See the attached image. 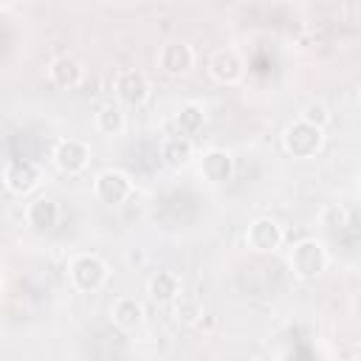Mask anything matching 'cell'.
<instances>
[{"label":"cell","instance_id":"7402d4cb","mask_svg":"<svg viewBox=\"0 0 361 361\" xmlns=\"http://www.w3.org/2000/svg\"><path fill=\"white\" fill-rule=\"evenodd\" d=\"M353 313H355V316H361V293H355V296H353Z\"/></svg>","mask_w":361,"mask_h":361},{"label":"cell","instance_id":"603a6c76","mask_svg":"<svg viewBox=\"0 0 361 361\" xmlns=\"http://www.w3.org/2000/svg\"><path fill=\"white\" fill-rule=\"evenodd\" d=\"M358 99H361V90H358Z\"/></svg>","mask_w":361,"mask_h":361},{"label":"cell","instance_id":"44dd1931","mask_svg":"<svg viewBox=\"0 0 361 361\" xmlns=\"http://www.w3.org/2000/svg\"><path fill=\"white\" fill-rule=\"evenodd\" d=\"M319 220H322L327 228H341V226H347V220H350V212H347L344 206L333 203V206H327V209L319 214Z\"/></svg>","mask_w":361,"mask_h":361},{"label":"cell","instance_id":"e0dca14e","mask_svg":"<svg viewBox=\"0 0 361 361\" xmlns=\"http://www.w3.org/2000/svg\"><path fill=\"white\" fill-rule=\"evenodd\" d=\"M93 124H96V130L104 133V135H121L124 127H127L124 104H118V102H104V104L96 110Z\"/></svg>","mask_w":361,"mask_h":361},{"label":"cell","instance_id":"ffe728a7","mask_svg":"<svg viewBox=\"0 0 361 361\" xmlns=\"http://www.w3.org/2000/svg\"><path fill=\"white\" fill-rule=\"evenodd\" d=\"M299 118L307 121V124H313V127H319V130H324V127L330 124V110H327V104H322V102H307V104L302 107Z\"/></svg>","mask_w":361,"mask_h":361},{"label":"cell","instance_id":"ac0fdd59","mask_svg":"<svg viewBox=\"0 0 361 361\" xmlns=\"http://www.w3.org/2000/svg\"><path fill=\"white\" fill-rule=\"evenodd\" d=\"M206 124V113L200 104L189 102L183 104L178 113H175V135H186V138H195Z\"/></svg>","mask_w":361,"mask_h":361},{"label":"cell","instance_id":"7c38bea8","mask_svg":"<svg viewBox=\"0 0 361 361\" xmlns=\"http://www.w3.org/2000/svg\"><path fill=\"white\" fill-rule=\"evenodd\" d=\"M82 79H85V68H82L79 59H73V56H56V59H51V65H48V82L56 90H73V87L82 85Z\"/></svg>","mask_w":361,"mask_h":361},{"label":"cell","instance_id":"5b68a950","mask_svg":"<svg viewBox=\"0 0 361 361\" xmlns=\"http://www.w3.org/2000/svg\"><path fill=\"white\" fill-rule=\"evenodd\" d=\"M42 180V172H39V164L31 161V158H11L6 161L3 166V186L11 192V195H31Z\"/></svg>","mask_w":361,"mask_h":361},{"label":"cell","instance_id":"9c48e42d","mask_svg":"<svg viewBox=\"0 0 361 361\" xmlns=\"http://www.w3.org/2000/svg\"><path fill=\"white\" fill-rule=\"evenodd\" d=\"M206 68H209V76L214 82H220V85H237L245 76V62L240 59V54L234 48H217V51H212Z\"/></svg>","mask_w":361,"mask_h":361},{"label":"cell","instance_id":"5bb4252c","mask_svg":"<svg viewBox=\"0 0 361 361\" xmlns=\"http://www.w3.org/2000/svg\"><path fill=\"white\" fill-rule=\"evenodd\" d=\"M110 319H113V324H116L118 330L133 333V330H138L141 322H144V305H141L135 296H118V299H113V305H110Z\"/></svg>","mask_w":361,"mask_h":361},{"label":"cell","instance_id":"7a4b0ae2","mask_svg":"<svg viewBox=\"0 0 361 361\" xmlns=\"http://www.w3.org/2000/svg\"><path fill=\"white\" fill-rule=\"evenodd\" d=\"M107 262L99 254H76L68 262V279L82 293H96L107 282Z\"/></svg>","mask_w":361,"mask_h":361},{"label":"cell","instance_id":"ba28073f","mask_svg":"<svg viewBox=\"0 0 361 361\" xmlns=\"http://www.w3.org/2000/svg\"><path fill=\"white\" fill-rule=\"evenodd\" d=\"M195 65V51L183 39H169L158 48V68L166 76H183Z\"/></svg>","mask_w":361,"mask_h":361},{"label":"cell","instance_id":"8fae6325","mask_svg":"<svg viewBox=\"0 0 361 361\" xmlns=\"http://www.w3.org/2000/svg\"><path fill=\"white\" fill-rule=\"evenodd\" d=\"M200 175L203 180H209L212 186H220V183H228L231 175H234V158L231 152L226 149H206L200 155Z\"/></svg>","mask_w":361,"mask_h":361},{"label":"cell","instance_id":"52a82bcc","mask_svg":"<svg viewBox=\"0 0 361 361\" xmlns=\"http://www.w3.org/2000/svg\"><path fill=\"white\" fill-rule=\"evenodd\" d=\"M282 240H285V231H282V226H279L276 220H271V217H257V220H251L248 228H245V245H248L251 251H257V254L276 251V248L282 245Z\"/></svg>","mask_w":361,"mask_h":361},{"label":"cell","instance_id":"9a60e30c","mask_svg":"<svg viewBox=\"0 0 361 361\" xmlns=\"http://www.w3.org/2000/svg\"><path fill=\"white\" fill-rule=\"evenodd\" d=\"M161 161L169 166V169H183L195 161V141L186 138V135H169L161 141Z\"/></svg>","mask_w":361,"mask_h":361},{"label":"cell","instance_id":"8992f818","mask_svg":"<svg viewBox=\"0 0 361 361\" xmlns=\"http://www.w3.org/2000/svg\"><path fill=\"white\" fill-rule=\"evenodd\" d=\"M93 195L107 206H118L133 195V180L121 169H102L93 178Z\"/></svg>","mask_w":361,"mask_h":361},{"label":"cell","instance_id":"4fadbf2b","mask_svg":"<svg viewBox=\"0 0 361 361\" xmlns=\"http://www.w3.org/2000/svg\"><path fill=\"white\" fill-rule=\"evenodd\" d=\"M147 296L155 305H175L180 299V279L175 271H155L147 279Z\"/></svg>","mask_w":361,"mask_h":361},{"label":"cell","instance_id":"d6986e66","mask_svg":"<svg viewBox=\"0 0 361 361\" xmlns=\"http://www.w3.org/2000/svg\"><path fill=\"white\" fill-rule=\"evenodd\" d=\"M172 307H175V322L183 324V327H195V324L203 322V305L192 296H180Z\"/></svg>","mask_w":361,"mask_h":361},{"label":"cell","instance_id":"3957f363","mask_svg":"<svg viewBox=\"0 0 361 361\" xmlns=\"http://www.w3.org/2000/svg\"><path fill=\"white\" fill-rule=\"evenodd\" d=\"M322 144H324V130H319V127H313L302 118L288 124L285 133H282V147L293 158H313L322 149Z\"/></svg>","mask_w":361,"mask_h":361},{"label":"cell","instance_id":"2e32d148","mask_svg":"<svg viewBox=\"0 0 361 361\" xmlns=\"http://www.w3.org/2000/svg\"><path fill=\"white\" fill-rule=\"evenodd\" d=\"M59 220V206L51 197H34L25 206V223L37 231H51Z\"/></svg>","mask_w":361,"mask_h":361},{"label":"cell","instance_id":"277c9868","mask_svg":"<svg viewBox=\"0 0 361 361\" xmlns=\"http://www.w3.org/2000/svg\"><path fill=\"white\" fill-rule=\"evenodd\" d=\"M113 93H116V102L118 104H124V107H141L149 99L152 85H149V76L144 71L124 68L113 79Z\"/></svg>","mask_w":361,"mask_h":361},{"label":"cell","instance_id":"30bf717a","mask_svg":"<svg viewBox=\"0 0 361 361\" xmlns=\"http://www.w3.org/2000/svg\"><path fill=\"white\" fill-rule=\"evenodd\" d=\"M51 158H54V164H56L59 172L79 175L90 164V147L85 141H79V138H62V141H56Z\"/></svg>","mask_w":361,"mask_h":361},{"label":"cell","instance_id":"6da1fadb","mask_svg":"<svg viewBox=\"0 0 361 361\" xmlns=\"http://www.w3.org/2000/svg\"><path fill=\"white\" fill-rule=\"evenodd\" d=\"M288 268H290V274H293L296 279L310 282V279L322 276V271L327 268V248H324L319 240L305 237V240H299V243L290 248V254H288Z\"/></svg>","mask_w":361,"mask_h":361}]
</instances>
